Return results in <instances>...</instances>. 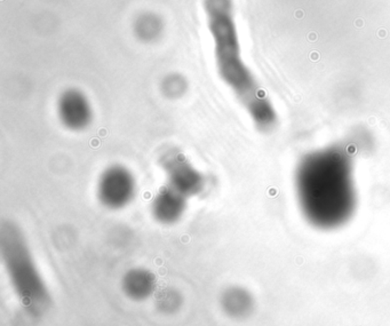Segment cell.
<instances>
[{"mask_svg":"<svg viewBox=\"0 0 390 326\" xmlns=\"http://www.w3.org/2000/svg\"><path fill=\"white\" fill-rule=\"evenodd\" d=\"M295 191L304 219L314 228L334 230L357 206L353 155L344 143L307 153L295 170Z\"/></svg>","mask_w":390,"mask_h":326,"instance_id":"6da1fadb","label":"cell"},{"mask_svg":"<svg viewBox=\"0 0 390 326\" xmlns=\"http://www.w3.org/2000/svg\"><path fill=\"white\" fill-rule=\"evenodd\" d=\"M213 34L220 77L232 88L257 130L262 133L272 132L277 126V113L240 56V43L234 26L221 24L215 28Z\"/></svg>","mask_w":390,"mask_h":326,"instance_id":"7a4b0ae2","label":"cell"},{"mask_svg":"<svg viewBox=\"0 0 390 326\" xmlns=\"http://www.w3.org/2000/svg\"><path fill=\"white\" fill-rule=\"evenodd\" d=\"M0 253L9 283L26 312L41 316L52 305L48 286L38 268L22 229L13 221L0 228Z\"/></svg>","mask_w":390,"mask_h":326,"instance_id":"3957f363","label":"cell"},{"mask_svg":"<svg viewBox=\"0 0 390 326\" xmlns=\"http://www.w3.org/2000/svg\"><path fill=\"white\" fill-rule=\"evenodd\" d=\"M157 165L164 174L168 187L185 198L202 196L210 187V178L191 162L180 148H165L157 157Z\"/></svg>","mask_w":390,"mask_h":326,"instance_id":"277c9868","label":"cell"},{"mask_svg":"<svg viewBox=\"0 0 390 326\" xmlns=\"http://www.w3.org/2000/svg\"><path fill=\"white\" fill-rule=\"evenodd\" d=\"M138 181L133 172L123 164H111L102 170L96 185L98 204L109 211H122L134 202Z\"/></svg>","mask_w":390,"mask_h":326,"instance_id":"5b68a950","label":"cell"},{"mask_svg":"<svg viewBox=\"0 0 390 326\" xmlns=\"http://www.w3.org/2000/svg\"><path fill=\"white\" fill-rule=\"evenodd\" d=\"M58 117L62 126L73 133H81L93 123V108L79 91L70 90L58 98Z\"/></svg>","mask_w":390,"mask_h":326,"instance_id":"8992f818","label":"cell"},{"mask_svg":"<svg viewBox=\"0 0 390 326\" xmlns=\"http://www.w3.org/2000/svg\"><path fill=\"white\" fill-rule=\"evenodd\" d=\"M188 198L172 188L163 185L151 200L149 206L151 217L159 225L166 227L177 225L185 217L188 208Z\"/></svg>","mask_w":390,"mask_h":326,"instance_id":"52a82bcc","label":"cell"},{"mask_svg":"<svg viewBox=\"0 0 390 326\" xmlns=\"http://www.w3.org/2000/svg\"><path fill=\"white\" fill-rule=\"evenodd\" d=\"M120 285L130 300L141 302L156 295V275L143 267H134L125 272Z\"/></svg>","mask_w":390,"mask_h":326,"instance_id":"ba28073f","label":"cell"},{"mask_svg":"<svg viewBox=\"0 0 390 326\" xmlns=\"http://www.w3.org/2000/svg\"><path fill=\"white\" fill-rule=\"evenodd\" d=\"M223 312L232 320H244L255 310V301L249 290L243 286H229L220 297Z\"/></svg>","mask_w":390,"mask_h":326,"instance_id":"9c48e42d","label":"cell"},{"mask_svg":"<svg viewBox=\"0 0 390 326\" xmlns=\"http://www.w3.org/2000/svg\"><path fill=\"white\" fill-rule=\"evenodd\" d=\"M155 303L157 309L163 314H175L183 306V295L177 290L166 287L155 295Z\"/></svg>","mask_w":390,"mask_h":326,"instance_id":"30bf717a","label":"cell"},{"mask_svg":"<svg viewBox=\"0 0 390 326\" xmlns=\"http://www.w3.org/2000/svg\"><path fill=\"white\" fill-rule=\"evenodd\" d=\"M185 90V81H183V77H179V76H171V77L165 79L164 83H163V92L168 98H174L183 96Z\"/></svg>","mask_w":390,"mask_h":326,"instance_id":"8fae6325","label":"cell"}]
</instances>
